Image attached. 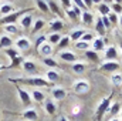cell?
<instances>
[{"instance_id": "cell-1", "label": "cell", "mask_w": 122, "mask_h": 121, "mask_svg": "<svg viewBox=\"0 0 122 121\" xmlns=\"http://www.w3.org/2000/svg\"><path fill=\"white\" fill-rule=\"evenodd\" d=\"M10 81L13 83H23V84H27V86H33L36 88H44V87H50L51 83H48L44 77H38V76H34V77H21V78H10Z\"/></svg>"}, {"instance_id": "cell-30", "label": "cell", "mask_w": 122, "mask_h": 121, "mask_svg": "<svg viewBox=\"0 0 122 121\" xmlns=\"http://www.w3.org/2000/svg\"><path fill=\"white\" fill-rule=\"evenodd\" d=\"M72 71L75 73V74H82L84 71H85V63L84 61H75V63H72Z\"/></svg>"}, {"instance_id": "cell-34", "label": "cell", "mask_w": 122, "mask_h": 121, "mask_svg": "<svg viewBox=\"0 0 122 121\" xmlns=\"http://www.w3.org/2000/svg\"><path fill=\"white\" fill-rule=\"evenodd\" d=\"M43 63H44V66H47L48 68H53V70L58 68V63H57V60H54L53 57H44Z\"/></svg>"}, {"instance_id": "cell-38", "label": "cell", "mask_w": 122, "mask_h": 121, "mask_svg": "<svg viewBox=\"0 0 122 121\" xmlns=\"http://www.w3.org/2000/svg\"><path fill=\"white\" fill-rule=\"evenodd\" d=\"M3 29H4V31L7 34H17L19 33L17 24H6V26H3Z\"/></svg>"}, {"instance_id": "cell-3", "label": "cell", "mask_w": 122, "mask_h": 121, "mask_svg": "<svg viewBox=\"0 0 122 121\" xmlns=\"http://www.w3.org/2000/svg\"><path fill=\"white\" fill-rule=\"evenodd\" d=\"M27 11H30L29 9L27 10H19V11H13V13H10V14H7V16H3L1 19H0V24L1 26H6V24H16V22L23 16V14H26Z\"/></svg>"}, {"instance_id": "cell-10", "label": "cell", "mask_w": 122, "mask_h": 121, "mask_svg": "<svg viewBox=\"0 0 122 121\" xmlns=\"http://www.w3.org/2000/svg\"><path fill=\"white\" fill-rule=\"evenodd\" d=\"M21 116H23L24 121H37L38 120V111L36 108H33V107L24 108V111L21 113Z\"/></svg>"}, {"instance_id": "cell-2", "label": "cell", "mask_w": 122, "mask_h": 121, "mask_svg": "<svg viewBox=\"0 0 122 121\" xmlns=\"http://www.w3.org/2000/svg\"><path fill=\"white\" fill-rule=\"evenodd\" d=\"M109 105H111V98H109V97H104V98L98 103V105H97V108H95V118L98 121H101V118L108 113Z\"/></svg>"}, {"instance_id": "cell-49", "label": "cell", "mask_w": 122, "mask_h": 121, "mask_svg": "<svg viewBox=\"0 0 122 121\" xmlns=\"http://www.w3.org/2000/svg\"><path fill=\"white\" fill-rule=\"evenodd\" d=\"M3 70H4V66H3V63H1V61H0V73H1V71H3Z\"/></svg>"}, {"instance_id": "cell-43", "label": "cell", "mask_w": 122, "mask_h": 121, "mask_svg": "<svg viewBox=\"0 0 122 121\" xmlns=\"http://www.w3.org/2000/svg\"><path fill=\"white\" fill-rule=\"evenodd\" d=\"M108 17H109V22H111V24H112V23H118V22H119V20H118V16H117L115 13H112V11L109 13V16H108Z\"/></svg>"}, {"instance_id": "cell-15", "label": "cell", "mask_w": 122, "mask_h": 121, "mask_svg": "<svg viewBox=\"0 0 122 121\" xmlns=\"http://www.w3.org/2000/svg\"><path fill=\"white\" fill-rule=\"evenodd\" d=\"M81 13H82V10L78 9V7H75V6H71L70 9H65V14H67L72 22L81 19Z\"/></svg>"}, {"instance_id": "cell-25", "label": "cell", "mask_w": 122, "mask_h": 121, "mask_svg": "<svg viewBox=\"0 0 122 121\" xmlns=\"http://www.w3.org/2000/svg\"><path fill=\"white\" fill-rule=\"evenodd\" d=\"M95 33L98 34V37H104L105 34H107V29H105V26L102 24V20H101V17L95 22Z\"/></svg>"}, {"instance_id": "cell-21", "label": "cell", "mask_w": 122, "mask_h": 121, "mask_svg": "<svg viewBox=\"0 0 122 121\" xmlns=\"http://www.w3.org/2000/svg\"><path fill=\"white\" fill-rule=\"evenodd\" d=\"M13 46V40L10 36L7 34H1L0 36V49L1 50H6V49H10Z\"/></svg>"}, {"instance_id": "cell-40", "label": "cell", "mask_w": 122, "mask_h": 121, "mask_svg": "<svg viewBox=\"0 0 122 121\" xmlns=\"http://www.w3.org/2000/svg\"><path fill=\"white\" fill-rule=\"evenodd\" d=\"M94 38H95V33H92V31H85V33L82 34V37H81L82 41H87V43H90V44L92 43Z\"/></svg>"}, {"instance_id": "cell-23", "label": "cell", "mask_w": 122, "mask_h": 121, "mask_svg": "<svg viewBox=\"0 0 122 121\" xmlns=\"http://www.w3.org/2000/svg\"><path fill=\"white\" fill-rule=\"evenodd\" d=\"M46 80H47L48 83H56V81H58V80H60L58 71H57V70H53V68L47 70V73H46Z\"/></svg>"}, {"instance_id": "cell-28", "label": "cell", "mask_w": 122, "mask_h": 121, "mask_svg": "<svg viewBox=\"0 0 122 121\" xmlns=\"http://www.w3.org/2000/svg\"><path fill=\"white\" fill-rule=\"evenodd\" d=\"M47 4H48V9H50V11H53L58 19H61V16H62V13H61L60 7L57 6V3L54 1V0H47Z\"/></svg>"}, {"instance_id": "cell-11", "label": "cell", "mask_w": 122, "mask_h": 121, "mask_svg": "<svg viewBox=\"0 0 122 121\" xmlns=\"http://www.w3.org/2000/svg\"><path fill=\"white\" fill-rule=\"evenodd\" d=\"M58 57H60L62 61H65V63H75V61H78V57H77V54L75 53H72V51H70V50H62L60 54H58Z\"/></svg>"}, {"instance_id": "cell-37", "label": "cell", "mask_w": 122, "mask_h": 121, "mask_svg": "<svg viewBox=\"0 0 122 121\" xmlns=\"http://www.w3.org/2000/svg\"><path fill=\"white\" fill-rule=\"evenodd\" d=\"M70 43H71V40H70V37H68V34H65V36H62L60 38V41H58V49H67L68 46H70Z\"/></svg>"}, {"instance_id": "cell-48", "label": "cell", "mask_w": 122, "mask_h": 121, "mask_svg": "<svg viewBox=\"0 0 122 121\" xmlns=\"http://www.w3.org/2000/svg\"><path fill=\"white\" fill-rule=\"evenodd\" d=\"M58 121H68V118H67V117H64V116H61L60 118H58Z\"/></svg>"}, {"instance_id": "cell-7", "label": "cell", "mask_w": 122, "mask_h": 121, "mask_svg": "<svg viewBox=\"0 0 122 121\" xmlns=\"http://www.w3.org/2000/svg\"><path fill=\"white\" fill-rule=\"evenodd\" d=\"M16 49L20 51V53H24V51H29L31 47V43L30 40L27 38V37H24V36H21V37H19L17 40H16Z\"/></svg>"}, {"instance_id": "cell-26", "label": "cell", "mask_w": 122, "mask_h": 121, "mask_svg": "<svg viewBox=\"0 0 122 121\" xmlns=\"http://www.w3.org/2000/svg\"><path fill=\"white\" fill-rule=\"evenodd\" d=\"M97 11L99 13V16L102 17V16H109V13H111V7H109V4H107V3H101V4H98V7H97Z\"/></svg>"}, {"instance_id": "cell-53", "label": "cell", "mask_w": 122, "mask_h": 121, "mask_svg": "<svg viewBox=\"0 0 122 121\" xmlns=\"http://www.w3.org/2000/svg\"><path fill=\"white\" fill-rule=\"evenodd\" d=\"M119 46H121V57H122V40H121V44Z\"/></svg>"}, {"instance_id": "cell-5", "label": "cell", "mask_w": 122, "mask_h": 121, "mask_svg": "<svg viewBox=\"0 0 122 121\" xmlns=\"http://www.w3.org/2000/svg\"><path fill=\"white\" fill-rule=\"evenodd\" d=\"M118 56H119V53H118L117 46L109 44V46L105 47V50H104V59H105V61H117Z\"/></svg>"}, {"instance_id": "cell-18", "label": "cell", "mask_w": 122, "mask_h": 121, "mask_svg": "<svg viewBox=\"0 0 122 121\" xmlns=\"http://www.w3.org/2000/svg\"><path fill=\"white\" fill-rule=\"evenodd\" d=\"M30 95H31V100H34L36 103H44V100L47 98V97H46V93L41 91L40 88H34V90H31Z\"/></svg>"}, {"instance_id": "cell-19", "label": "cell", "mask_w": 122, "mask_h": 121, "mask_svg": "<svg viewBox=\"0 0 122 121\" xmlns=\"http://www.w3.org/2000/svg\"><path fill=\"white\" fill-rule=\"evenodd\" d=\"M46 24H47V22H46L44 19H41V17L36 19V20L33 22V26H31V33H38V31H41L46 27Z\"/></svg>"}, {"instance_id": "cell-35", "label": "cell", "mask_w": 122, "mask_h": 121, "mask_svg": "<svg viewBox=\"0 0 122 121\" xmlns=\"http://www.w3.org/2000/svg\"><path fill=\"white\" fill-rule=\"evenodd\" d=\"M108 111H109V114L111 116H117V114H119V111H121V103H112L111 105H109V108H108Z\"/></svg>"}, {"instance_id": "cell-45", "label": "cell", "mask_w": 122, "mask_h": 121, "mask_svg": "<svg viewBox=\"0 0 122 121\" xmlns=\"http://www.w3.org/2000/svg\"><path fill=\"white\" fill-rule=\"evenodd\" d=\"M84 1V4H85V7H87V10H90L92 7V0H82Z\"/></svg>"}, {"instance_id": "cell-42", "label": "cell", "mask_w": 122, "mask_h": 121, "mask_svg": "<svg viewBox=\"0 0 122 121\" xmlns=\"http://www.w3.org/2000/svg\"><path fill=\"white\" fill-rule=\"evenodd\" d=\"M101 20H102V24L105 26V29H107V30H109V29H111V26H112V24H111V22H109V17H108V16H102V17H101Z\"/></svg>"}, {"instance_id": "cell-31", "label": "cell", "mask_w": 122, "mask_h": 121, "mask_svg": "<svg viewBox=\"0 0 122 121\" xmlns=\"http://www.w3.org/2000/svg\"><path fill=\"white\" fill-rule=\"evenodd\" d=\"M61 37L62 36L60 33H50V34H47V43H50L51 46H57Z\"/></svg>"}, {"instance_id": "cell-46", "label": "cell", "mask_w": 122, "mask_h": 121, "mask_svg": "<svg viewBox=\"0 0 122 121\" xmlns=\"http://www.w3.org/2000/svg\"><path fill=\"white\" fill-rule=\"evenodd\" d=\"M80 113V107H72V114H78Z\"/></svg>"}, {"instance_id": "cell-27", "label": "cell", "mask_w": 122, "mask_h": 121, "mask_svg": "<svg viewBox=\"0 0 122 121\" xmlns=\"http://www.w3.org/2000/svg\"><path fill=\"white\" fill-rule=\"evenodd\" d=\"M13 11H14V6L11 3H1V6H0V14L1 16H7Z\"/></svg>"}, {"instance_id": "cell-4", "label": "cell", "mask_w": 122, "mask_h": 121, "mask_svg": "<svg viewBox=\"0 0 122 121\" xmlns=\"http://www.w3.org/2000/svg\"><path fill=\"white\" fill-rule=\"evenodd\" d=\"M72 91L77 94H85L90 91V83L85 78H80L72 84Z\"/></svg>"}, {"instance_id": "cell-44", "label": "cell", "mask_w": 122, "mask_h": 121, "mask_svg": "<svg viewBox=\"0 0 122 121\" xmlns=\"http://www.w3.org/2000/svg\"><path fill=\"white\" fill-rule=\"evenodd\" d=\"M60 1H61V4H62L65 9H70V7L72 6V1H71V0H60Z\"/></svg>"}, {"instance_id": "cell-14", "label": "cell", "mask_w": 122, "mask_h": 121, "mask_svg": "<svg viewBox=\"0 0 122 121\" xmlns=\"http://www.w3.org/2000/svg\"><path fill=\"white\" fill-rule=\"evenodd\" d=\"M48 26H50V29H51L53 33H61V30H62L64 26H65V23H64V20L56 17V19H53V20L48 23Z\"/></svg>"}, {"instance_id": "cell-55", "label": "cell", "mask_w": 122, "mask_h": 121, "mask_svg": "<svg viewBox=\"0 0 122 121\" xmlns=\"http://www.w3.org/2000/svg\"><path fill=\"white\" fill-rule=\"evenodd\" d=\"M0 120H1V113H0Z\"/></svg>"}, {"instance_id": "cell-20", "label": "cell", "mask_w": 122, "mask_h": 121, "mask_svg": "<svg viewBox=\"0 0 122 121\" xmlns=\"http://www.w3.org/2000/svg\"><path fill=\"white\" fill-rule=\"evenodd\" d=\"M21 67H23V70H24L26 73H36V70H37V66H36L34 60H30V59L23 60Z\"/></svg>"}, {"instance_id": "cell-9", "label": "cell", "mask_w": 122, "mask_h": 121, "mask_svg": "<svg viewBox=\"0 0 122 121\" xmlns=\"http://www.w3.org/2000/svg\"><path fill=\"white\" fill-rule=\"evenodd\" d=\"M119 67H121V64L118 61H104L99 66V68L102 71H108V73H117Z\"/></svg>"}, {"instance_id": "cell-51", "label": "cell", "mask_w": 122, "mask_h": 121, "mask_svg": "<svg viewBox=\"0 0 122 121\" xmlns=\"http://www.w3.org/2000/svg\"><path fill=\"white\" fill-rule=\"evenodd\" d=\"M109 121H121V120H119V118H117V117H112Z\"/></svg>"}, {"instance_id": "cell-47", "label": "cell", "mask_w": 122, "mask_h": 121, "mask_svg": "<svg viewBox=\"0 0 122 121\" xmlns=\"http://www.w3.org/2000/svg\"><path fill=\"white\" fill-rule=\"evenodd\" d=\"M101 3H102V0H92V4H97V6H98V4H101Z\"/></svg>"}, {"instance_id": "cell-13", "label": "cell", "mask_w": 122, "mask_h": 121, "mask_svg": "<svg viewBox=\"0 0 122 121\" xmlns=\"http://www.w3.org/2000/svg\"><path fill=\"white\" fill-rule=\"evenodd\" d=\"M51 95H53V100L54 101H61V100H64L67 97V90L64 87H58V86L57 87H53Z\"/></svg>"}, {"instance_id": "cell-39", "label": "cell", "mask_w": 122, "mask_h": 121, "mask_svg": "<svg viewBox=\"0 0 122 121\" xmlns=\"http://www.w3.org/2000/svg\"><path fill=\"white\" fill-rule=\"evenodd\" d=\"M44 43H47V34H38L37 37H36V41H34V46L38 49L41 44H44Z\"/></svg>"}, {"instance_id": "cell-54", "label": "cell", "mask_w": 122, "mask_h": 121, "mask_svg": "<svg viewBox=\"0 0 122 121\" xmlns=\"http://www.w3.org/2000/svg\"><path fill=\"white\" fill-rule=\"evenodd\" d=\"M119 114H121V118H122V110H121V113H119Z\"/></svg>"}, {"instance_id": "cell-24", "label": "cell", "mask_w": 122, "mask_h": 121, "mask_svg": "<svg viewBox=\"0 0 122 121\" xmlns=\"http://www.w3.org/2000/svg\"><path fill=\"white\" fill-rule=\"evenodd\" d=\"M81 22H82L84 24H87V26H91L92 23H94V14H92L90 10L82 11V13H81Z\"/></svg>"}, {"instance_id": "cell-8", "label": "cell", "mask_w": 122, "mask_h": 121, "mask_svg": "<svg viewBox=\"0 0 122 121\" xmlns=\"http://www.w3.org/2000/svg\"><path fill=\"white\" fill-rule=\"evenodd\" d=\"M33 22H34V19H33L31 13H26L19 19V26L23 30H30V27L33 26Z\"/></svg>"}, {"instance_id": "cell-16", "label": "cell", "mask_w": 122, "mask_h": 121, "mask_svg": "<svg viewBox=\"0 0 122 121\" xmlns=\"http://www.w3.org/2000/svg\"><path fill=\"white\" fill-rule=\"evenodd\" d=\"M37 50H38V54L43 56V57H50V56H53V53H54V47H53L50 43L41 44Z\"/></svg>"}, {"instance_id": "cell-56", "label": "cell", "mask_w": 122, "mask_h": 121, "mask_svg": "<svg viewBox=\"0 0 122 121\" xmlns=\"http://www.w3.org/2000/svg\"><path fill=\"white\" fill-rule=\"evenodd\" d=\"M0 6H1V3H0Z\"/></svg>"}, {"instance_id": "cell-29", "label": "cell", "mask_w": 122, "mask_h": 121, "mask_svg": "<svg viewBox=\"0 0 122 121\" xmlns=\"http://www.w3.org/2000/svg\"><path fill=\"white\" fill-rule=\"evenodd\" d=\"M84 54H85V57H87V60L92 61V63H99L101 60V57H99V54L97 53V51H94V50H87V51H84Z\"/></svg>"}, {"instance_id": "cell-41", "label": "cell", "mask_w": 122, "mask_h": 121, "mask_svg": "<svg viewBox=\"0 0 122 121\" xmlns=\"http://www.w3.org/2000/svg\"><path fill=\"white\" fill-rule=\"evenodd\" d=\"M111 7V11L115 13V14H121L122 13V4H118V3H111L109 4Z\"/></svg>"}, {"instance_id": "cell-33", "label": "cell", "mask_w": 122, "mask_h": 121, "mask_svg": "<svg viewBox=\"0 0 122 121\" xmlns=\"http://www.w3.org/2000/svg\"><path fill=\"white\" fill-rule=\"evenodd\" d=\"M36 1V6L38 10H41L43 13H50V9H48V4H47V0H34Z\"/></svg>"}, {"instance_id": "cell-22", "label": "cell", "mask_w": 122, "mask_h": 121, "mask_svg": "<svg viewBox=\"0 0 122 121\" xmlns=\"http://www.w3.org/2000/svg\"><path fill=\"white\" fill-rule=\"evenodd\" d=\"M85 33L84 29H72V30L68 33V37H70V40L71 41H78V40H81V37H82V34Z\"/></svg>"}, {"instance_id": "cell-32", "label": "cell", "mask_w": 122, "mask_h": 121, "mask_svg": "<svg viewBox=\"0 0 122 121\" xmlns=\"http://www.w3.org/2000/svg\"><path fill=\"white\" fill-rule=\"evenodd\" d=\"M111 83L115 86V87H121L122 86V73H112L111 74Z\"/></svg>"}, {"instance_id": "cell-50", "label": "cell", "mask_w": 122, "mask_h": 121, "mask_svg": "<svg viewBox=\"0 0 122 121\" xmlns=\"http://www.w3.org/2000/svg\"><path fill=\"white\" fill-rule=\"evenodd\" d=\"M112 3H118V4H122V0H112Z\"/></svg>"}, {"instance_id": "cell-36", "label": "cell", "mask_w": 122, "mask_h": 121, "mask_svg": "<svg viewBox=\"0 0 122 121\" xmlns=\"http://www.w3.org/2000/svg\"><path fill=\"white\" fill-rule=\"evenodd\" d=\"M90 47H91V44H90V43H87V41H82V40L75 41V49H77V50L87 51V50H90Z\"/></svg>"}, {"instance_id": "cell-17", "label": "cell", "mask_w": 122, "mask_h": 121, "mask_svg": "<svg viewBox=\"0 0 122 121\" xmlns=\"http://www.w3.org/2000/svg\"><path fill=\"white\" fill-rule=\"evenodd\" d=\"M91 47H92L91 50L97 51V53L104 51L105 50V40H104V37H95L91 43Z\"/></svg>"}, {"instance_id": "cell-6", "label": "cell", "mask_w": 122, "mask_h": 121, "mask_svg": "<svg viewBox=\"0 0 122 121\" xmlns=\"http://www.w3.org/2000/svg\"><path fill=\"white\" fill-rule=\"evenodd\" d=\"M16 90H17V95H19V98H20V101H21V104L23 105H26V108L27 107H30L31 104V95H30V91L24 90L23 87H16Z\"/></svg>"}, {"instance_id": "cell-52", "label": "cell", "mask_w": 122, "mask_h": 121, "mask_svg": "<svg viewBox=\"0 0 122 121\" xmlns=\"http://www.w3.org/2000/svg\"><path fill=\"white\" fill-rule=\"evenodd\" d=\"M119 24H121V27H122V13H121V19H119Z\"/></svg>"}, {"instance_id": "cell-12", "label": "cell", "mask_w": 122, "mask_h": 121, "mask_svg": "<svg viewBox=\"0 0 122 121\" xmlns=\"http://www.w3.org/2000/svg\"><path fill=\"white\" fill-rule=\"evenodd\" d=\"M44 110L48 116H54L57 113V103L53 98H46L44 100Z\"/></svg>"}]
</instances>
